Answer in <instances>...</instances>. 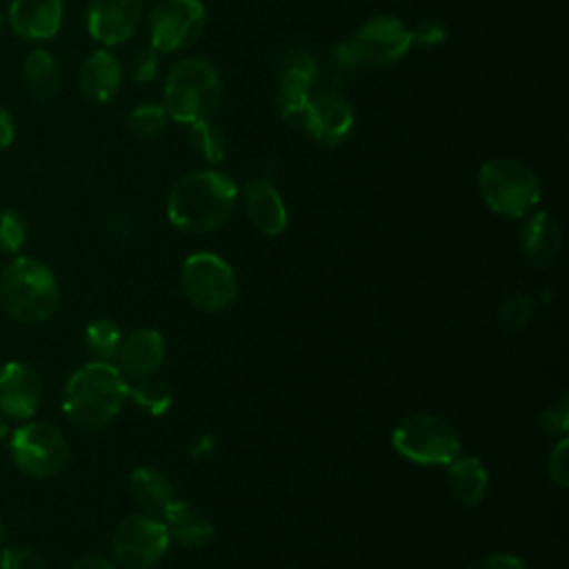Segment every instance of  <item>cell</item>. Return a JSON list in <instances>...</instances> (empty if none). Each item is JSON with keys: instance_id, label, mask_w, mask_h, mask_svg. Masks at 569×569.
Listing matches in <instances>:
<instances>
[{"instance_id": "cell-1", "label": "cell", "mask_w": 569, "mask_h": 569, "mask_svg": "<svg viewBox=\"0 0 569 569\" xmlns=\"http://www.w3.org/2000/svg\"><path fill=\"white\" fill-rule=\"evenodd\" d=\"M238 184L216 167L180 178L167 198V218L187 233H211L233 213Z\"/></svg>"}, {"instance_id": "cell-2", "label": "cell", "mask_w": 569, "mask_h": 569, "mask_svg": "<svg viewBox=\"0 0 569 569\" xmlns=\"http://www.w3.org/2000/svg\"><path fill=\"white\" fill-rule=\"evenodd\" d=\"M127 396L129 387L118 367L104 360H91L67 378L62 411L76 429L100 431L120 413Z\"/></svg>"}, {"instance_id": "cell-3", "label": "cell", "mask_w": 569, "mask_h": 569, "mask_svg": "<svg viewBox=\"0 0 569 569\" xmlns=\"http://www.w3.org/2000/svg\"><path fill=\"white\" fill-rule=\"evenodd\" d=\"M0 302L13 320L40 325L60 307L58 278L42 260L18 253L0 273Z\"/></svg>"}, {"instance_id": "cell-4", "label": "cell", "mask_w": 569, "mask_h": 569, "mask_svg": "<svg viewBox=\"0 0 569 569\" xmlns=\"http://www.w3.org/2000/svg\"><path fill=\"white\" fill-rule=\"evenodd\" d=\"M222 102V78L218 69L204 58H182L164 76L162 107L169 120L178 124H193L213 118Z\"/></svg>"}, {"instance_id": "cell-5", "label": "cell", "mask_w": 569, "mask_h": 569, "mask_svg": "<svg viewBox=\"0 0 569 569\" xmlns=\"http://www.w3.org/2000/svg\"><path fill=\"white\" fill-rule=\"evenodd\" d=\"M411 47L409 27L396 16L380 13L340 40L333 49V58L342 69L365 71L396 64Z\"/></svg>"}, {"instance_id": "cell-6", "label": "cell", "mask_w": 569, "mask_h": 569, "mask_svg": "<svg viewBox=\"0 0 569 569\" xmlns=\"http://www.w3.org/2000/svg\"><path fill=\"white\" fill-rule=\"evenodd\" d=\"M478 191L489 211L509 220L531 213L542 196L538 173L513 158H489L478 169Z\"/></svg>"}, {"instance_id": "cell-7", "label": "cell", "mask_w": 569, "mask_h": 569, "mask_svg": "<svg viewBox=\"0 0 569 569\" xmlns=\"http://www.w3.org/2000/svg\"><path fill=\"white\" fill-rule=\"evenodd\" d=\"M393 449L418 465H449L460 456V436L451 420L438 413H413L391 431Z\"/></svg>"}, {"instance_id": "cell-8", "label": "cell", "mask_w": 569, "mask_h": 569, "mask_svg": "<svg viewBox=\"0 0 569 569\" xmlns=\"http://www.w3.org/2000/svg\"><path fill=\"white\" fill-rule=\"evenodd\" d=\"M7 440L11 462L31 478H53L69 460V442L64 433L47 420H24Z\"/></svg>"}, {"instance_id": "cell-9", "label": "cell", "mask_w": 569, "mask_h": 569, "mask_svg": "<svg viewBox=\"0 0 569 569\" xmlns=\"http://www.w3.org/2000/svg\"><path fill=\"white\" fill-rule=\"evenodd\" d=\"M180 284L189 302L202 311H222L238 296L236 271L209 251H196L182 262Z\"/></svg>"}, {"instance_id": "cell-10", "label": "cell", "mask_w": 569, "mask_h": 569, "mask_svg": "<svg viewBox=\"0 0 569 569\" xmlns=\"http://www.w3.org/2000/svg\"><path fill=\"white\" fill-rule=\"evenodd\" d=\"M207 24L202 0H160L144 22L147 44L173 53L193 44Z\"/></svg>"}, {"instance_id": "cell-11", "label": "cell", "mask_w": 569, "mask_h": 569, "mask_svg": "<svg viewBox=\"0 0 569 569\" xmlns=\"http://www.w3.org/2000/svg\"><path fill=\"white\" fill-rule=\"evenodd\" d=\"M169 533L160 518L138 513L124 518L113 531V558L124 569H151L156 567L167 549Z\"/></svg>"}, {"instance_id": "cell-12", "label": "cell", "mask_w": 569, "mask_h": 569, "mask_svg": "<svg viewBox=\"0 0 569 569\" xmlns=\"http://www.w3.org/2000/svg\"><path fill=\"white\" fill-rule=\"evenodd\" d=\"M293 124H298L311 140L322 147H340L353 133L356 113L347 98L338 91L313 89Z\"/></svg>"}, {"instance_id": "cell-13", "label": "cell", "mask_w": 569, "mask_h": 569, "mask_svg": "<svg viewBox=\"0 0 569 569\" xmlns=\"http://www.w3.org/2000/svg\"><path fill=\"white\" fill-rule=\"evenodd\" d=\"M142 16V0H89L84 24L91 40L109 49L129 42L138 33Z\"/></svg>"}, {"instance_id": "cell-14", "label": "cell", "mask_w": 569, "mask_h": 569, "mask_svg": "<svg viewBox=\"0 0 569 569\" xmlns=\"http://www.w3.org/2000/svg\"><path fill=\"white\" fill-rule=\"evenodd\" d=\"M42 405V380L33 367L22 360H7L0 367V413L24 422Z\"/></svg>"}, {"instance_id": "cell-15", "label": "cell", "mask_w": 569, "mask_h": 569, "mask_svg": "<svg viewBox=\"0 0 569 569\" xmlns=\"http://www.w3.org/2000/svg\"><path fill=\"white\" fill-rule=\"evenodd\" d=\"M64 20V0H9L4 22L24 42L42 44L53 40Z\"/></svg>"}, {"instance_id": "cell-16", "label": "cell", "mask_w": 569, "mask_h": 569, "mask_svg": "<svg viewBox=\"0 0 569 569\" xmlns=\"http://www.w3.org/2000/svg\"><path fill=\"white\" fill-rule=\"evenodd\" d=\"M318 80V62L305 49H293L284 56L278 84V109L284 120L296 122L307 104Z\"/></svg>"}, {"instance_id": "cell-17", "label": "cell", "mask_w": 569, "mask_h": 569, "mask_svg": "<svg viewBox=\"0 0 569 569\" xmlns=\"http://www.w3.org/2000/svg\"><path fill=\"white\" fill-rule=\"evenodd\" d=\"M164 360V338L149 327L133 329L120 340L116 367L124 378H149Z\"/></svg>"}, {"instance_id": "cell-18", "label": "cell", "mask_w": 569, "mask_h": 569, "mask_svg": "<svg viewBox=\"0 0 569 569\" xmlns=\"http://www.w3.org/2000/svg\"><path fill=\"white\" fill-rule=\"evenodd\" d=\"M238 198H242L244 211L251 220V224L264 233V236H280L287 227V207L284 200L280 196V191L276 189V184L267 178H253L242 187V193H238Z\"/></svg>"}, {"instance_id": "cell-19", "label": "cell", "mask_w": 569, "mask_h": 569, "mask_svg": "<svg viewBox=\"0 0 569 569\" xmlns=\"http://www.w3.org/2000/svg\"><path fill=\"white\" fill-rule=\"evenodd\" d=\"M122 76L124 71H122L120 58L107 47H102L84 56L78 71V84L87 100L96 104H104L113 100L116 93L120 91Z\"/></svg>"}, {"instance_id": "cell-20", "label": "cell", "mask_w": 569, "mask_h": 569, "mask_svg": "<svg viewBox=\"0 0 569 569\" xmlns=\"http://www.w3.org/2000/svg\"><path fill=\"white\" fill-rule=\"evenodd\" d=\"M562 247V229L553 213L536 211L527 218L520 231V249L529 264L549 267Z\"/></svg>"}, {"instance_id": "cell-21", "label": "cell", "mask_w": 569, "mask_h": 569, "mask_svg": "<svg viewBox=\"0 0 569 569\" xmlns=\"http://www.w3.org/2000/svg\"><path fill=\"white\" fill-rule=\"evenodd\" d=\"M169 538L178 540L182 547H202L213 536V522L191 502L171 500L162 513Z\"/></svg>"}, {"instance_id": "cell-22", "label": "cell", "mask_w": 569, "mask_h": 569, "mask_svg": "<svg viewBox=\"0 0 569 569\" xmlns=\"http://www.w3.org/2000/svg\"><path fill=\"white\" fill-rule=\"evenodd\" d=\"M447 482L449 491L462 507H476L487 493V469L473 456H456L447 465Z\"/></svg>"}, {"instance_id": "cell-23", "label": "cell", "mask_w": 569, "mask_h": 569, "mask_svg": "<svg viewBox=\"0 0 569 569\" xmlns=\"http://www.w3.org/2000/svg\"><path fill=\"white\" fill-rule=\"evenodd\" d=\"M22 80L33 98L38 100L56 98L62 84V69L58 58L49 49L36 47L22 60Z\"/></svg>"}, {"instance_id": "cell-24", "label": "cell", "mask_w": 569, "mask_h": 569, "mask_svg": "<svg viewBox=\"0 0 569 569\" xmlns=\"http://www.w3.org/2000/svg\"><path fill=\"white\" fill-rule=\"evenodd\" d=\"M129 487L133 500L144 509L149 516H160L173 500V489L169 480L153 467H138L129 476Z\"/></svg>"}, {"instance_id": "cell-25", "label": "cell", "mask_w": 569, "mask_h": 569, "mask_svg": "<svg viewBox=\"0 0 569 569\" xmlns=\"http://www.w3.org/2000/svg\"><path fill=\"white\" fill-rule=\"evenodd\" d=\"M189 142L191 149L211 167H218L227 156V133L218 122H213V118L189 124Z\"/></svg>"}, {"instance_id": "cell-26", "label": "cell", "mask_w": 569, "mask_h": 569, "mask_svg": "<svg viewBox=\"0 0 569 569\" xmlns=\"http://www.w3.org/2000/svg\"><path fill=\"white\" fill-rule=\"evenodd\" d=\"M120 340H122L120 327L111 318H96L84 329L87 349L96 356V360L111 362L116 358V353H118Z\"/></svg>"}, {"instance_id": "cell-27", "label": "cell", "mask_w": 569, "mask_h": 569, "mask_svg": "<svg viewBox=\"0 0 569 569\" xmlns=\"http://www.w3.org/2000/svg\"><path fill=\"white\" fill-rule=\"evenodd\" d=\"M169 113L162 102H140L127 113V127L136 138H156L164 131Z\"/></svg>"}, {"instance_id": "cell-28", "label": "cell", "mask_w": 569, "mask_h": 569, "mask_svg": "<svg viewBox=\"0 0 569 569\" xmlns=\"http://www.w3.org/2000/svg\"><path fill=\"white\" fill-rule=\"evenodd\" d=\"M29 224L27 218L11 207L0 209V253L18 256L27 242Z\"/></svg>"}, {"instance_id": "cell-29", "label": "cell", "mask_w": 569, "mask_h": 569, "mask_svg": "<svg viewBox=\"0 0 569 569\" xmlns=\"http://www.w3.org/2000/svg\"><path fill=\"white\" fill-rule=\"evenodd\" d=\"M531 309H533V302L527 293H511L502 302L498 311V320L507 331H520L529 322Z\"/></svg>"}, {"instance_id": "cell-30", "label": "cell", "mask_w": 569, "mask_h": 569, "mask_svg": "<svg viewBox=\"0 0 569 569\" xmlns=\"http://www.w3.org/2000/svg\"><path fill=\"white\" fill-rule=\"evenodd\" d=\"M158 67H160V53H158L151 44H144V47H140V49L131 56L129 76H131L133 82L147 84V82L156 80Z\"/></svg>"}, {"instance_id": "cell-31", "label": "cell", "mask_w": 569, "mask_h": 569, "mask_svg": "<svg viewBox=\"0 0 569 569\" xmlns=\"http://www.w3.org/2000/svg\"><path fill=\"white\" fill-rule=\"evenodd\" d=\"M129 396L144 409L153 411V413H162L169 405V391L153 380H142L140 385H136L133 389H129Z\"/></svg>"}, {"instance_id": "cell-32", "label": "cell", "mask_w": 569, "mask_h": 569, "mask_svg": "<svg viewBox=\"0 0 569 569\" xmlns=\"http://www.w3.org/2000/svg\"><path fill=\"white\" fill-rule=\"evenodd\" d=\"M0 569H49V565L38 551L11 545L0 549Z\"/></svg>"}, {"instance_id": "cell-33", "label": "cell", "mask_w": 569, "mask_h": 569, "mask_svg": "<svg viewBox=\"0 0 569 569\" xmlns=\"http://www.w3.org/2000/svg\"><path fill=\"white\" fill-rule=\"evenodd\" d=\"M409 31H411V44H420V47H440L449 36V29L436 18H425L413 27H409Z\"/></svg>"}, {"instance_id": "cell-34", "label": "cell", "mask_w": 569, "mask_h": 569, "mask_svg": "<svg viewBox=\"0 0 569 569\" xmlns=\"http://www.w3.org/2000/svg\"><path fill=\"white\" fill-rule=\"evenodd\" d=\"M547 473L553 485L565 489L569 485V440L562 436L547 460Z\"/></svg>"}, {"instance_id": "cell-35", "label": "cell", "mask_w": 569, "mask_h": 569, "mask_svg": "<svg viewBox=\"0 0 569 569\" xmlns=\"http://www.w3.org/2000/svg\"><path fill=\"white\" fill-rule=\"evenodd\" d=\"M540 427L545 433L549 436H565L567 427H569V405H567V396L560 398L558 405H551L547 411H542L540 416Z\"/></svg>"}, {"instance_id": "cell-36", "label": "cell", "mask_w": 569, "mask_h": 569, "mask_svg": "<svg viewBox=\"0 0 569 569\" xmlns=\"http://www.w3.org/2000/svg\"><path fill=\"white\" fill-rule=\"evenodd\" d=\"M469 569H527V565L513 553H491L476 560Z\"/></svg>"}, {"instance_id": "cell-37", "label": "cell", "mask_w": 569, "mask_h": 569, "mask_svg": "<svg viewBox=\"0 0 569 569\" xmlns=\"http://www.w3.org/2000/svg\"><path fill=\"white\" fill-rule=\"evenodd\" d=\"M16 140V122L13 116L0 104V151L9 149Z\"/></svg>"}, {"instance_id": "cell-38", "label": "cell", "mask_w": 569, "mask_h": 569, "mask_svg": "<svg viewBox=\"0 0 569 569\" xmlns=\"http://www.w3.org/2000/svg\"><path fill=\"white\" fill-rule=\"evenodd\" d=\"M71 569H116V565L111 560H107L100 553H87L82 558H78Z\"/></svg>"}, {"instance_id": "cell-39", "label": "cell", "mask_w": 569, "mask_h": 569, "mask_svg": "<svg viewBox=\"0 0 569 569\" xmlns=\"http://www.w3.org/2000/svg\"><path fill=\"white\" fill-rule=\"evenodd\" d=\"M9 422H7V418L0 413V442H4L7 438H9Z\"/></svg>"}, {"instance_id": "cell-40", "label": "cell", "mask_w": 569, "mask_h": 569, "mask_svg": "<svg viewBox=\"0 0 569 569\" xmlns=\"http://www.w3.org/2000/svg\"><path fill=\"white\" fill-rule=\"evenodd\" d=\"M2 540H4V522H2V516H0V549H2Z\"/></svg>"}, {"instance_id": "cell-41", "label": "cell", "mask_w": 569, "mask_h": 569, "mask_svg": "<svg viewBox=\"0 0 569 569\" xmlns=\"http://www.w3.org/2000/svg\"><path fill=\"white\" fill-rule=\"evenodd\" d=\"M2 29H4V16L0 13V33H2Z\"/></svg>"}]
</instances>
